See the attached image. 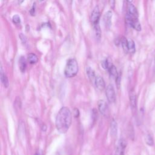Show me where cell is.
<instances>
[{"mask_svg":"<svg viewBox=\"0 0 155 155\" xmlns=\"http://www.w3.org/2000/svg\"><path fill=\"white\" fill-rule=\"evenodd\" d=\"M72 120L71 112L68 107H62L57 114L55 121L56 128L61 134L65 133L69 129Z\"/></svg>","mask_w":155,"mask_h":155,"instance_id":"1","label":"cell"},{"mask_svg":"<svg viewBox=\"0 0 155 155\" xmlns=\"http://www.w3.org/2000/svg\"><path fill=\"white\" fill-rule=\"evenodd\" d=\"M78 69L77 61L73 58L70 59L67 62L64 69V74L67 78L74 77L78 73Z\"/></svg>","mask_w":155,"mask_h":155,"instance_id":"2","label":"cell"},{"mask_svg":"<svg viewBox=\"0 0 155 155\" xmlns=\"http://www.w3.org/2000/svg\"><path fill=\"white\" fill-rule=\"evenodd\" d=\"M125 19L127 23L132 28L137 31L141 30V25L138 20V18L127 13L125 16Z\"/></svg>","mask_w":155,"mask_h":155,"instance_id":"3","label":"cell"},{"mask_svg":"<svg viewBox=\"0 0 155 155\" xmlns=\"http://www.w3.org/2000/svg\"><path fill=\"white\" fill-rule=\"evenodd\" d=\"M106 97L110 103H113L116 101V93L114 87L111 84L107 85L105 90Z\"/></svg>","mask_w":155,"mask_h":155,"instance_id":"4","label":"cell"},{"mask_svg":"<svg viewBox=\"0 0 155 155\" xmlns=\"http://www.w3.org/2000/svg\"><path fill=\"white\" fill-rule=\"evenodd\" d=\"M98 110L102 115L105 116H107L108 115V106L105 101L100 100L98 101Z\"/></svg>","mask_w":155,"mask_h":155,"instance_id":"5","label":"cell"},{"mask_svg":"<svg viewBox=\"0 0 155 155\" xmlns=\"http://www.w3.org/2000/svg\"><path fill=\"white\" fill-rule=\"evenodd\" d=\"M127 143L124 139H120L118 142L116 147L115 155H124L125 149L126 148Z\"/></svg>","mask_w":155,"mask_h":155,"instance_id":"6","label":"cell"},{"mask_svg":"<svg viewBox=\"0 0 155 155\" xmlns=\"http://www.w3.org/2000/svg\"><path fill=\"white\" fill-rule=\"evenodd\" d=\"M100 18V11L99 7L96 5L93 10L91 15V21L93 23V25L99 24Z\"/></svg>","mask_w":155,"mask_h":155,"instance_id":"7","label":"cell"},{"mask_svg":"<svg viewBox=\"0 0 155 155\" xmlns=\"http://www.w3.org/2000/svg\"><path fill=\"white\" fill-rule=\"evenodd\" d=\"M130 102L132 112L134 114L137 111V98L136 93L134 91L130 92Z\"/></svg>","mask_w":155,"mask_h":155,"instance_id":"8","label":"cell"},{"mask_svg":"<svg viewBox=\"0 0 155 155\" xmlns=\"http://www.w3.org/2000/svg\"><path fill=\"white\" fill-rule=\"evenodd\" d=\"M94 84L96 86V88L99 90H103L105 87V84L104 79L99 76H97L94 82Z\"/></svg>","mask_w":155,"mask_h":155,"instance_id":"9","label":"cell"},{"mask_svg":"<svg viewBox=\"0 0 155 155\" xmlns=\"http://www.w3.org/2000/svg\"><path fill=\"white\" fill-rule=\"evenodd\" d=\"M111 18H112V12L111 11H108L105 13L104 16V22L106 28H110L111 24Z\"/></svg>","mask_w":155,"mask_h":155,"instance_id":"10","label":"cell"},{"mask_svg":"<svg viewBox=\"0 0 155 155\" xmlns=\"http://www.w3.org/2000/svg\"><path fill=\"white\" fill-rule=\"evenodd\" d=\"M0 77H1V82H2V85H3V86H4L5 88H7V87H8V85H9L8 80V78H7V76L5 75V73L4 72L2 67H1Z\"/></svg>","mask_w":155,"mask_h":155,"instance_id":"11","label":"cell"},{"mask_svg":"<svg viewBox=\"0 0 155 155\" xmlns=\"http://www.w3.org/2000/svg\"><path fill=\"white\" fill-rule=\"evenodd\" d=\"M127 13L138 18V12L134 5L131 3H128L127 6Z\"/></svg>","mask_w":155,"mask_h":155,"instance_id":"12","label":"cell"},{"mask_svg":"<svg viewBox=\"0 0 155 155\" xmlns=\"http://www.w3.org/2000/svg\"><path fill=\"white\" fill-rule=\"evenodd\" d=\"M19 67L21 72H24L27 67V62L24 56H21L19 59Z\"/></svg>","mask_w":155,"mask_h":155,"instance_id":"13","label":"cell"},{"mask_svg":"<svg viewBox=\"0 0 155 155\" xmlns=\"http://www.w3.org/2000/svg\"><path fill=\"white\" fill-rule=\"evenodd\" d=\"M108 73L110 75L111 77L112 78H116L117 76H118V73H117V69H116V67L113 65V64H111L108 68Z\"/></svg>","mask_w":155,"mask_h":155,"instance_id":"14","label":"cell"},{"mask_svg":"<svg viewBox=\"0 0 155 155\" xmlns=\"http://www.w3.org/2000/svg\"><path fill=\"white\" fill-rule=\"evenodd\" d=\"M86 73L88 77V78L90 79V81L94 83V80L96 79V76L95 75V73L94 70L91 68V67H87L86 69Z\"/></svg>","mask_w":155,"mask_h":155,"instance_id":"15","label":"cell"},{"mask_svg":"<svg viewBox=\"0 0 155 155\" xmlns=\"http://www.w3.org/2000/svg\"><path fill=\"white\" fill-rule=\"evenodd\" d=\"M93 27H94V30L95 37L97 40L99 41L101 38V28L99 26V23L93 25Z\"/></svg>","mask_w":155,"mask_h":155,"instance_id":"16","label":"cell"},{"mask_svg":"<svg viewBox=\"0 0 155 155\" xmlns=\"http://www.w3.org/2000/svg\"><path fill=\"white\" fill-rule=\"evenodd\" d=\"M27 59H28V62L30 64H36L38 61V56L34 54V53H29L27 56Z\"/></svg>","mask_w":155,"mask_h":155,"instance_id":"17","label":"cell"},{"mask_svg":"<svg viewBox=\"0 0 155 155\" xmlns=\"http://www.w3.org/2000/svg\"><path fill=\"white\" fill-rule=\"evenodd\" d=\"M128 52L131 53H134L136 51L134 42L131 39L128 40Z\"/></svg>","mask_w":155,"mask_h":155,"instance_id":"18","label":"cell"},{"mask_svg":"<svg viewBox=\"0 0 155 155\" xmlns=\"http://www.w3.org/2000/svg\"><path fill=\"white\" fill-rule=\"evenodd\" d=\"M117 123L114 119H113L111 122V134L113 136H115L117 134Z\"/></svg>","mask_w":155,"mask_h":155,"instance_id":"19","label":"cell"},{"mask_svg":"<svg viewBox=\"0 0 155 155\" xmlns=\"http://www.w3.org/2000/svg\"><path fill=\"white\" fill-rule=\"evenodd\" d=\"M120 43H121V45L122 47V48H123V50L124 51V52L128 53V40L125 37H122L120 39Z\"/></svg>","mask_w":155,"mask_h":155,"instance_id":"20","label":"cell"},{"mask_svg":"<svg viewBox=\"0 0 155 155\" xmlns=\"http://www.w3.org/2000/svg\"><path fill=\"white\" fill-rule=\"evenodd\" d=\"M145 142L147 145L150 146H152L154 143V140L153 136L150 134H148L145 137Z\"/></svg>","mask_w":155,"mask_h":155,"instance_id":"21","label":"cell"},{"mask_svg":"<svg viewBox=\"0 0 155 155\" xmlns=\"http://www.w3.org/2000/svg\"><path fill=\"white\" fill-rule=\"evenodd\" d=\"M12 21H13V22L14 24H19L21 22V18H20L19 15H15L12 18Z\"/></svg>","mask_w":155,"mask_h":155,"instance_id":"22","label":"cell"},{"mask_svg":"<svg viewBox=\"0 0 155 155\" xmlns=\"http://www.w3.org/2000/svg\"><path fill=\"white\" fill-rule=\"evenodd\" d=\"M19 37L23 44H26L27 43V38L25 35H24L22 33H20L19 35Z\"/></svg>","mask_w":155,"mask_h":155,"instance_id":"23","label":"cell"},{"mask_svg":"<svg viewBox=\"0 0 155 155\" xmlns=\"http://www.w3.org/2000/svg\"><path fill=\"white\" fill-rule=\"evenodd\" d=\"M30 13L31 16H34L35 14V3L33 4V5L32 7V8H31V10H30Z\"/></svg>","mask_w":155,"mask_h":155,"instance_id":"24","label":"cell"},{"mask_svg":"<svg viewBox=\"0 0 155 155\" xmlns=\"http://www.w3.org/2000/svg\"><path fill=\"white\" fill-rule=\"evenodd\" d=\"M116 84H117V85L118 86V88H119L120 83V74H118V76L116 78Z\"/></svg>","mask_w":155,"mask_h":155,"instance_id":"25","label":"cell"},{"mask_svg":"<svg viewBox=\"0 0 155 155\" xmlns=\"http://www.w3.org/2000/svg\"><path fill=\"white\" fill-rule=\"evenodd\" d=\"M109 4H110V6L111 8H114V5H115V0H109Z\"/></svg>","mask_w":155,"mask_h":155,"instance_id":"26","label":"cell"},{"mask_svg":"<svg viewBox=\"0 0 155 155\" xmlns=\"http://www.w3.org/2000/svg\"><path fill=\"white\" fill-rule=\"evenodd\" d=\"M79 113V110H78L77 108H75L74 110V116H75L76 117H78Z\"/></svg>","mask_w":155,"mask_h":155,"instance_id":"27","label":"cell"},{"mask_svg":"<svg viewBox=\"0 0 155 155\" xmlns=\"http://www.w3.org/2000/svg\"><path fill=\"white\" fill-rule=\"evenodd\" d=\"M24 1V0H18V4H21Z\"/></svg>","mask_w":155,"mask_h":155,"instance_id":"28","label":"cell"},{"mask_svg":"<svg viewBox=\"0 0 155 155\" xmlns=\"http://www.w3.org/2000/svg\"><path fill=\"white\" fill-rule=\"evenodd\" d=\"M128 3H131L133 2V0H127Z\"/></svg>","mask_w":155,"mask_h":155,"instance_id":"29","label":"cell"},{"mask_svg":"<svg viewBox=\"0 0 155 155\" xmlns=\"http://www.w3.org/2000/svg\"><path fill=\"white\" fill-rule=\"evenodd\" d=\"M154 71L155 72V57H154Z\"/></svg>","mask_w":155,"mask_h":155,"instance_id":"30","label":"cell"},{"mask_svg":"<svg viewBox=\"0 0 155 155\" xmlns=\"http://www.w3.org/2000/svg\"><path fill=\"white\" fill-rule=\"evenodd\" d=\"M35 155H40V154L39 153H36Z\"/></svg>","mask_w":155,"mask_h":155,"instance_id":"31","label":"cell"},{"mask_svg":"<svg viewBox=\"0 0 155 155\" xmlns=\"http://www.w3.org/2000/svg\"><path fill=\"white\" fill-rule=\"evenodd\" d=\"M39 1H43L44 0H39Z\"/></svg>","mask_w":155,"mask_h":155,"instance_id":"32","label":"cell"}]
</instances>
